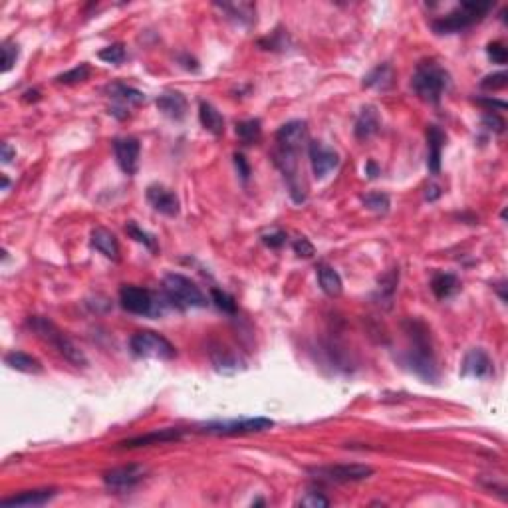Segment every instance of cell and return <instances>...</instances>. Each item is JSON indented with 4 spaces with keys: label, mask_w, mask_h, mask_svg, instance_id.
Here are the masks:
<instances>
[{
    "label": "cell",
    "mask_w": 508,
    "mask_h": 508,
    "mask_svg": "<svg viewBox=\"0 0 508 508\" xmlns=\"http://www.w3.org/2000/svg\"><path fill=\"white\" fill-rule=\"evenodd\" d=\"M237 135L245 145H252V143L259 142L260 135H262L260 119H245V121L237 123Z\"/></svg>",
    "instance_id": "4dcf8cb0"
},
{
    "label": "cell",
    "mask_w": 508,
    "mask_h": 508,
    "mask_svg": "<svg viewBox=\"0 0 508 508\" xmlns=\"http://www.w3.org/2000/svg\"><path fill=\"white\" fill-rule=\"evenodd\" d=\"M99 60H104L107 64H121L123 60H125V48L123 44H111V46L104 48V50H99Z\"/></svg>",
    "instance_id": "d590c367"
},
{
    "label": "cell",
    "mask_w": 508,
    "mask_h": 508,
    "mask_svg": "<svg viewBox=\"0 0 508 508\" xmlns=\"http://www.w3.org/2000/svg\"><path fill=\"white\" fill-rule=\"evenodd\" d=\"M298 507L302 508H326L330 507V500L324 497L322 493H316V490H308L304 497L298 500Z\"/></svg>",
    "instance_id": "8d00e7d4"
},
{
    "label": "cell",
    "mask_w": 508,
    "mask_h": 508,
    "mask_svg": "<svg viewBox=\"0 0 508 508\" xmlns=\"http://www.w3.org/2000/svg\"><path fill=\"white\" fill-rule=\"evenodd\" d=\"M106 92L107 95L116 102V106L109 109V114L118 116L119 119H121V114H119V111H125V109H130V107L142 106L143 102H145V94H143V92L135 90V88H131V85H125V83L121 82L109 83L106 88Z\"/></svg>",
    "instance_id": "7c38bea8"
},
{
    "label": "cell",
    "mask_w": 508,
    "mask_h": 508,
    "mask_svg": "<svg viewBox=\"0 0 508 508\" xmlns=\"http://www.w3.org/2000/svg\"><path fill=\"white\" fill-rule=\"evenodd\" d=\"M310 473L320 481H328V483H359L369 479L373 474V469L367 465H330V467L310 469Z\"/></svg>",
    "instance_id": "9c48e42d"
},
{
    "label": "cell",
    "mask_w": 508,
    "mask_h": 508,
    "mask_svg": "<svg viewBox=\"0 0 508 508\" xmlns=\"http://www.w3.org/2000/svg\"><path fill=\"white\" fill-rule=\"evenodd\" d=\"M274 427L272 419L266 417H242L231 421H213L199 427L201 433L207 435H249V433H262Z\"/></svg>",
    "instance_id": "52a82bcc"
},
{
    "label": "cell",
    "mask_w": 508,
    "mask_h": 508,
    "mask_svg": "<svg viewBox=\"0 0 508 508\" xmlns=\"http://www.w3.org/2000/svg\"><path fill=\"white\" fill-rule=\"evenodd\" d=\"M403 330H405L407 340H409L405 364L409 366V369L413 371L415 376L435 383L439 379V367L429 326L423 320L409 318L403 322Z\"/></svg>",
    "instance_id": "6da1fadb"
},
{
    "label": "cell",
    "mask_w": 508,
    "mask_h": 508,
    "mask_svg": "<svg viewBox=\"0 0 508 508\" xmlns=\"http://www.w3.org/2000/svg\"><path fill=\"white\" fill-rule=\"evenodd\" d=\"M217 8L225 11L231 18H235L240 24H252L254 22V14L256 8L252 2H223V4H214Z\"/></svg>",
    "instance_id": "83f0119b"
},
{
    "label": "cell",
    "mask_w": 508,
    "mask_h": 508,
    "mask_svg": "<svg viewBox=\"0 0 508 508\" xmlns=\"http://www.w3.org/2000/svg\"><path fill=\"white\" fill-rule=\"evenodd\" d=\"M147 469L142 465H125L104 473V483L111 490H131L145 479Z\"/></svg>",
    "instance_id": "8fae6325"
},
{
    "label": "cell",
    "mask_w": 508,
    "mask_h": 508,
    "mask_svg": "<svg viewBox=\"0 0 508 508\" xmlns=\"http://www.w3.org/2000/svg\"><path fill=\"white\" fill-rule=\"evenodd\" d=\"M483 125H485L486 130L495 131V133H502L504 128H507L504 119L500 118L498 114H495V111H488V114L483 116Z\"/></svg>",
    "instance_id": "b9f144b4"
},
{
    "label": "cell",
    "mask_w": 508,
    "mask_h": 508,
    "mask_svg": "<svg viewBox=\"0 0 508 508\" xmlns=\"http://www.w3.org/2000/svg\"><path fill=\"white\" fill-rule=\"evenodd\" d=\"M147 201L157 213L165 214V217H177L179 211H181V202H179L177 195L163 185H149L147 187Z\"/></svg>",
    "instance_id": "2e32d148"
},
{
    "label": "cell",
    "mask_w": 508,
    "mask_h": 508,
    "mask_svg": "<svg viewBox=\"0 0 508 508\" xmlns=\"http://www.w3.org/2000/svg\"><path fill=\"white\" fill-rule=\"evenodd\" d=\"M449 71L437 62H421L411 78V88L427 104H439L449 88Z\"/></svg>",
    "instance_id": "3957f363"
},
{
    "label": "cell",
    "mask_w": 508,
    "mask_h": 508,
    "mask_svg": "<svg viewBox=\"0 0 508 508\" xmlns=\"http://www.w3.org/2000/svg\"><path fill=\"white\" fill-rule=\"evenodd\" d=\"M493 8V2H462L459 8L449 12L447 16L433 22V30L437 34H455L481 22Z\"/></svg>",
    "instance_id": "277c9868"
},
{
    "label": "cell",
    "mask_w": 508,
    "mask_h": 508,
    "mask_svg": "<svg viewBox=\"0 0 508 508\" xmlns=\"http://www.w3.org/2000/svg\"><path fill=\"white\" fill-rule=\"evenodd\" d=\"M2 187H4V189L8 187V179L4 177V175H2Z\"/></svg>",
    "instance_id": "f5cc1de1"
},
{
    "label": "cell",
    "mask_w": 508,
    "mask_h": 508,
    "mask_svg": "<svg viewBox=\"0 0 508 508\" xmlns=\"http://www.w3.org/2000/svg\"><path fill=\"white\" fill-rule=\"evenodd\" d=\"M90 240H92V247H94L95 250H99L106 259L118 262L119 242L111 231H107L104 226H95L94 231H92V235H90Z\"/></svg>",
    "instance_id": "603a6c76"
},
{
    "label": "cell",
    "mask_w": 508,
    "mask_h": 508,
    "mask_svg": "<svg viewBox=\"0 0 508 508\" xmlns=\"http://www.w3.org/2000/svg\"><path fill=\"white\" fill-rule=\"evenodd\" d=\"M294 252L298 254V256H304V259H310V256H314V245L308 240L306 237H300V238H296L294 240Z\"/></svg>",
    "instance_id": "ee69618b"
},
{
    "label": "cell",
    "mask_w": 508,
    "mask_h": 508,
    "mask_svg": "<svg viewBox=\"0 0 508 508\" xmlns=\"http://www.w3.org/2000/svg\"><path fill=\"white\" fill-rule=\"evenodd\" d=\"M211 296H213L214 306L219 308V310H223L226 314H237V302H235L233 296L226 294L223 290H217V288L211 290Z\"/></svg>",
    "instance_id": "e575fe53"
},
{
    "label": "cell",
    "mask_w": 508,
    "mask_h": 508,
    "mask_svg": "<svg viewBox=\"0 0 508 508\" xmlns=\"http://www.w3.org/2000/svg\"><path fill=\"white\" fill-rule=\"evenodd\" d=\"M183 429L179 427H169V429H159L153 433H147L142 437L128 439V441H121L118 447L119 449H137V447H149V445H161V443H169V441H177L183 437Z\"/></svg>",
    "instance_id": "d6986e66"
},
{
    "label": "cell",
    "mask_w": 508,
    "mask_h": 508,
    "mask_svg": "<svg viewBox=\"0 0 508 508\" xmlns=\"http://www.w3.org/2000/svg\"><path fill=\"white\" fill-rule=\"evenodd\" d=\"M397 280H399V272L397 270L387 272V274L379 280V292H381V298H383V296H385L387 300L393 298L395 288H397Z\"/></svg>",
    "instance_id": "74e56055"
},
{
    "label": "cell",
    "mask_w": 508,
    "mask_h": 508,
    "mask_svg": "<svg viewBox=\"0 0 508 508\" xmlns=\"http://www.w3.org/2000/svg\"><path fill=\"white\" fill-rule=\"evenodd\" d=\"M393 78H395V71H393L390 64H379L378 68H373L364 78V88L387 90V88L393 85Z\"/></svg>",
    "instance_id": "f1b7e54d"
},
{
    "label": "cell",
    "mask_w": 508,
    "mask_h": 508,
    "mask_svg": "<svg viewBox=\"0 0 508 508\" xmlns=\"http://www.w3.org/2000/svg\"><path fill=\"white\" fill-rule=\"evenodd\" d=\"M318 282L320 288L326 292L331 298L342 294L343 284H342V276L338 274L336 268H331L328 264H320L318 266Z\"/></svg>",
    "instance_id": "484cf974"
},
{
    "label": "cell",
    "mask_w": 508,
    "mask_h": 508,
    "mask_svg": "<svg viewBox=\"0 0 508 508\" xmlns=\"http://www.w3.org/2000/svg\"><path fill=\"white\" fill-rule=\"evenodd\" d=\"M163 292L169 302L179 308H205L209 304L201 288L183 274H167L163 278Z\"/></svg>",
    "instance_id": "5b68a950"
},
{
    "label": "cell",
    "mask_w": 508,
    "mask_h": 508,
    "mask_svg": "<svg viewBox=\"0 0 508 508\" xmlns=\"http://www.w3.org/2000/svg\"><path fill=\"white\" fill-rule=\"evenodd\" d=\"M235 165H237V171L238 175L242 181H249L250 177V165L247 163V159H245V155L242 153H235Z\"/></svg>",
    "instance_id": "bcb514c9"
},
{
    "label": "cell",
    "mask_w": 508,
    "mask_h": 508,
    "mask_svg": "<svg viewBox=\"0 0 508 508\" xmlns=\"http://www.w3.org/2000/svg\"><path fill=\"white\" fill-rule=\"evenodd\" d=\"M364 205L369 211L387 213L390 211V197L385 193H367L366 197H364Z\"/></svg>",
    "instance_id": "d6a6232c"
},
{
    "label": "cell",
    "mask_w": 508,
    "mask_h": 508,
    "mask_svg": "<svg viewBox=\"0 0 508 508\" xmlns=\"http://www.w3.org/2000/svg\"><path fill=\"white\" fill-rule=\"evenodd\" d=\"M28 328L34 331L40 340H44L46 343H50V345H52L64 359H68L70 364H74L76 367L88 366V357H85V354H83L76 343L71 342L64 331L60 330L52 320L44 318V316H32V318H28Z\"/></svg>",
    "instance_id": "7a4b0ae2"
},
{
    "label": "cell",
    "mask_w": 508,
    "mask_h": 508,
    "mask_svg": "<svg viewBox=\"0 0 508 508\" xmlns=\"http://www.w3.org/2000/svg\"><path fill=\"white\" fill-rule=\"evenodd\" d=\"M486 54H488V58L493 60L495 64H507L508 50L504 48L502 42H490L488 48H486Z\"/></svg>",
    "instance_id": "60d3db41"
},
{
    "label": "cell",
    "mask_w": 508,
    "mask_h": 508,
    "mask_svg": "<svg viewBox=\"0 0 508 508\" xmlns=\"http://www.w3.org/2000/svg\"><path fill=\"white\" fill-rule=\"evenodd\" d=\"M481 106H488V107H498V109H507V104L504 102H498V99H490V97H483V99H476Z\"/></svg>",
    "instance_id": "c3c4849f"
},
{
    "label": "cell",
    "mask_w": 508,
    "mask_h": 508,
    "mask_svg": "<svg viewBox=\"0 0 508 508\" xmlns=\"http://www.w3.org/2000/svg\"><path fill=\"white\" fill-rule=\"evenodd\" d=\"M58 495L56 488H36V490H24L20 495L0 500L2 508H34L44 507L52 498Z\"/></svg>",
    "instance_id": "e0dca14e"
},
{
    "label": "cell",
    "mask_w": 508,
    "mask_h": 508,
    "mask_svg": "<svg viewBox=\"0 0 508 508\" xmlns=\"http://www.w3.org/2000/svg\"><path fill=\"white\" fill-rule=\"evenodd\" d=\"M114 151H116V159H118L119 169L125 175H135L137 167H139V151L142 145L135 137H121L114 142Z\"/></svg>",
    "instance_id": "5bb4252c"
},
{
    "label": "cell",
    "mask_w": 508,
    "mask_h": 508,
    "mask_svg": "<svg viewBox=\"0 0 508 508\" xmlns=\"http://www.w3.org/2000/svg\"><path fill=\"white\" fill-rule=\"evenodd\" d=\"M366 175L369 179H376L379 175V167L376 161H367L366 163Z\"/></svg>",
    "instance_id": "681fc988"
},
{
    "label": "cell",
    "mask_w": 508,
    "mask_h": 508,
    "mask_svg": "<svg viewBox=\"0 0 508 508\" xmlns=\"http://www.w3.org/2000/svg\"><path fill=\"white\" fill-rule=\"evenodd\" d=\"M18 58V46H14L12 42L2 44V71H8L16 64Z\"/></svg>",
    "instance_id": "f35d334b"
},
{
    "label": "cell",
    "mask_w": 508,
    "mask_h": 508,
    "mask_svg": "<svg viewBox=\"0 0 508 508\" xmlns=\"http://www.w3.org/2000/svg\"><path fill=\"white\" fill-rule=\"evenodd\" d=\"M298 151H288V149H274L272 157H274V165L280 169V173L288 183L290 195L296 202L306 201V185L302 181L300 169H298V159H296Z\"/></svg>",
    "instance_id": "ba28073f"
},
{
    "label": "cell",
    "mask_w": 508,
    "mask_h": 508,
    "mask_svg": "<svg viewBox=\"0 0 508 508\" xmlns=\"http://www.w3.org/2000/svg\"><path fill=\"white\" fill-rule=\"evenodd\" d=\"M425 197H427V201H435V199H439V197H441V187H437V185H431V187L427 189Z\"/></svg>",
    "instance_id": "f907efd6"
},
{
    "label": "cell",
    "mask_w": 508,
    "mask_h": 508,
    "mask_svg": "<svg viewBox=\"0 0 508 508\" xmlns=\"http://www.w3.org/2000/svg\"><path fill=\"white\" fill-rule=\"evenodd\" d=\"M379 128H381V118H379L378 107L376 106L362 107L359 116L355 119V128H354L355 137H357L359 142H367V139H371V137L378 133Z\"/></svg>",
    "instance_id": "44dd1931"
},
{
    "label": "cell",
    "mask_w": 508,
    "mask_h": 508,
    "mask_svg": "<svg viewBox=\"0 0 508 508\" xmlns=\"http://www.w3.org/2000/svg\"><path fill=\"white\" fill-rule=\"evenodd\" d=\"M119 304L130 314H137V316H153L161 312L149 290H145L142 286H131V284L119 290Z\"/></svg>",
    "instance_id": "30bf717a"
},
{
    "label": "cell",
    "mask_w": 508,
    "mask_h": 508,
    "mask_svg": "<svg viewBox=\"0 0 508 508\" xmlns=\"http://www.w3.org/2000/svg\"><path fill=\"white\" fill-rule=\"evenodd\" d=\"M90 78V66L88 64H82V66H78V68H74L70 71H64V74H60L58 78H56V83H80L83 80H88Z\"/></svg>",
    "instance_id": "836d02e7"
},
{
    "label": "cell",
    "mask_w": 508,
    "mask_h": 508,
    "mask_svg": "<svg viewBox=\"0 0 508 508\" xmlns=\"http://www.w3.org/2000/svg\"><path fill=\"white\" fill-rule=\"evenodd\" d=\"M286 233L284 231H274V233H268V235H264L262 237V242L266 245V247H270V249H280L284 242H286Z\"/></svg>",
    "instance_id": "f6af8a7d"
},
{
    "label": "cell",
    "mask_w": 508,
    "mask_h": 508,
    "mask_svg": "<svg viewBox=\"0 0 508 508\" xmlns=\"http://www.w3.org/2000/svg\"><path fill=\"white\" fill-rule=\"evenodd\" d=\"M211 362H213V366L217 371H221V373H235L238 371V366H240V362H238V357L231 350H226V348H213L211 350Z\"/></svg>",
    "instance_id": "f546056e"
},
{
    "label": "cell",
    "mask_w": 508,
    "mask_h": 508,
    "mask_svg": "<svg viewBox=\"0 0 508 508\" xmlns=\"http://www.w3.org/2000/svg\"><path fill=\"white\" fill-rule=\"evenodd\" d=\"M459 288H461L459 278L455 274H449V272H439L431 280V290H433V294L437 296L439 300L451 298Z\"/></svg>",
    "instance_id": "4316f807"
},
{
    "label": "cell",
    "mask_w": 508,
    "mask_h": 508,
    "mask_svg": "<svg viewBox=\"0 0 508 508\" xmlns=\"http://www.w3.org/2000/svg\"><path fill=\"white\" fill-rule=\"evenodd\" d=\"M493 373V359L483 348H473L469 350L465 359H462L461 376L462 378L485 379Z\"/></svg>",
    "instance_id": "9a60e30c"
},
{
    "label": "cell",
    "mask_w": 508,
    "mask_h": 508,
    "mask_svg": "<svg viewBox=\"0 0 508 508\" xmlns=\"http://www.w3.org/2000/svg\"><path fill=\"white\" fill-rule=\"evenodd\" d=\"M157 104V109L167 116L169 119H175V121H181V119L187 116V97L181 94V92H175V90H167L163 94L159 95L155 99Z\"/></svg>",
    "instance_id": "ffe728a7"
},
{
    "label": "cell",
    "mask_w": 508,
    "mask_h": 508,
    "mask_svg": "<svg viewBox=\"0 0 508 508\" xmlns=\"http://www.w3.org/2000/svg\"><path fill=\"white\" fill-rule=\"evenodd\" d=\"M125 233L130 235L133 240H137L139 245H143L145 249H149L151 252H157L159 247H157V240L151 233H147V231H142L139 226L135 225V221H130L128 225H125Z\"/></svg>",
    "instance_id": "1f68e13d"
},
{
    "label": "cell",
    "mask_w": 508,
    "mask_h": 508,
    "mask_svg": "<svg viewBox=\"0 0 508 508\" xmlns=\"http://www.w3.org/2000/svg\"><path fill=\"white\" fill-rule=\"evenodd\" d=\"M130 348L137 357H153V359H173L177 355L175 345L163 338L161 334L151 330H142L133 334Z\"/></svg>",
    "instance_id": "8992f818"
},
{
    "label": "cell",
    "mask_w": 508,
    "mask_h": 508,
    "mask_svg": "<svg viewBox=\"0 0 508 508\" xmlns=\"http://www.w3.org/2000/svg\"><path fill=\"white\" fill-rule=\"evenodd\" d=\"M0 149H2V157H0V159H2V163H11L12 157L16 155V151L12 149L8 143H2V147H0Z\"/></svg>",
    "instance_id": "7dc6e473"
},
{
    "label": "cell",
    "mask_w": 508,
    "mask_h": 508,
    "mask_svg": "<svg viewBox=\"0 0 508 508\" xmlns=\"http://www.w3.org/2000/svg\"><path fill=\"white\" fill-rule=\"evenodd\" d=\"M199 119H201L202 128L207 131H211L213 135H223L225 133V119L221 116V111L209 104V102H202L199 106Z\"/></svg>",
    "instance_id": "cb8c5ba5"
},
{
    "label": "cell",
    "mask_w": 508,
    "mask_h": 508,
    "mask_svg": "<svg viewBox=\"0 0 508 508\" xmlns=\"http://www.w3.org/2000/svg\"><path fill=\"white\" fill-rule=\"evenodd\" d=\"M286 44H288V34H284L282 30L274 32L268 40H260V46H266L268 50H284Z\"/></svg>",
    "instance_id": "7bdbcfd3"
},
{
    "label": "cell",
    "mask_w": 508,
    "mask_h": 508,
    "mask_svg": "<svg viewBox=\"0 0 508 508\" xmlns=\"http://www.w3.org/2000/svg\"><path fill=\"white\" fill-rule=\"evenodd\" d=\"M308 155H310V163H312V171L316 179H326L336 167L340 165V155L320 142L310 143Z\"/></svg>",
    "instance_id": "4fadbf2b"
},
{
    "label": "cell",
    "mask_w": 508,
    "mask_h": 508,
    "mask_svg": "<svg viewBox=\"0 0 508 508\" xmlns=\"http://www.w3.org/2000/svg\"><path fill=\"white\" fill-rule=\"evenodd\" d=\"M508 82V76L504 71H497V74H490V76H486L483 78V82L481 85L485 88V90H493V92H497V90H502Z\"/></svg>",
    "instance_id": "ab89813d"
},
{
    "label": "cell",
    "mask_w": 508,
    "mask_h": 508,
    "mask_svg": "<svg viewBox=\"0 0 508 508\" xmlns=\"http://www.w3.org/2000/svg\"><path fill=\"white\" fill-rule=\"evenodd\" d=\"M445 133L439 125H429L427 130V147H429V159H427V167L433 175H437L441 171V151L445 147Z\"/></svg>",
    "instance_id": "7402d4cb"
},
{
    "label": "cell",
    "mask_w": 508,
    "mask_h": 508,
    "mask_svg": "<svg viewBox=\"0 0 508 508\" xmlns=\"http://www.w3.org/2000/svg\"><path fill=\"white\" fill-rule=\"evenodd\" d=\"M36 99H40V92L38 90H30V92L24 94V102H36Z\"/></svg>",
    "instance_id": "816d5d0a"
},
{
    "label": "cell",
    "mask_w": 508,
    "mask_h": 508,
    "mask_svg": "<svg viewBox=\"0 0 508 508\" xmlns=\"http://www.w3.org/2000/svg\"><path fill=\"white\" fill-rule=\"evenodd\" d=\"M274 139L278 143L280 149H288V151H298L300 145L306 139V121L302 119H294L284 123L280 130L276 131Z\"/></svg>",
    "instance_id": "ac0fdd59"
},
{
    "label": "cell",
    "mask_w": 508,
    "mask_h": 508,
    "mask_svg": "<svg viewBox=\"0 0 508 508\" xmlns=\"http://www.w3.org/2000/svg\"><path fill=\"white\" fill-rule=\"evenodd\" d=\"M4 364L16 369V371H22V373H42V364L36 359L34 355L24 354V352H11V354L4 355Z\"/></svg>",
    "instance_id": "d4e9b609"
}]
</instances>
